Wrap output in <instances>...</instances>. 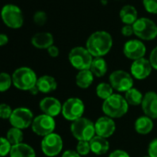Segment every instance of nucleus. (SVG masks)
Instances as JSON below:
<instances>
[{"instance_id": "c756f323", "label": "nucleus", "mask_w": 157, "mask_h": 157, "mask_svg": "<svg viewBox=\"0 0 157 157\" xmlns=\"http://www.w3.org/2000/svg\"><path fill=\"white\" fill-rule=\"evenodd\" d=\"M12 145L7 138L0 137V157H5L10 155Z\"/></svg>"}, {"instance_id": "4468645a", "label": "nucleus", "mask_w": 157, "mask_h": 157, "mask_svg": "<svg viewBox=\"0 0 157 157\" xmlns=\"http://www.w3.org/2000/svg\"><path fill=\"white\" fill-rule=\"evenodd\" d=\"M151 70H152V67L149 59H146L145 57L133 61L130 66L131 76L139 81L147 78L151 75Z\"/></svg>"}, {"instance_id": "5701e85b", "label": "nucleus", "mask_w": 157, "mask_h": 157, "mask_svg": "<svg viewBox=\"0 0 157 157\" xmlns=\"http://www.w3.org/2000/svg\"><path fill=\"white\" fill-rule=\"evenodd\" d=\"M134 128L137 133H139L140 135H147L153 128L152 119L145 115L141 116L136 119V121L134 123Z\"/></svg>"}, {"instance_id": "6e6552de", "label": "nucleus", "mask_w": 157, "mask_h": 157, "mask_svg": "<svg viewBox=\"0 0 157 157\" xmlns=\"http://www.w3.org/2000/svg\"><path fill=\"white\" fill-rule=\"evenodd\" d=\"M85 111V105L82 100L77 97H71L62 105V115L68 121H75L82 117Z\"/></svg>"}, {"instance_id": "a878e982", "label": "nucleus", "mask_w": 157, "mask_h": 157, "mask_svg": "<svg viewBox=\"0 0 157 157\" xmlns=\"http://www.w3.org/2000/svg\"><path fill=\"white\" fill-rule=\"evenodd\" d=\"M143 94L136 88H131L128 92L125 93V99L129 105H140L143 100Z\"/></svg>"}, {"instance_id": "a19ab883", "label": "nucleus", "mask_w": 157, "mask_h": 157, "mask_svg": "<svg viewBox=\"0 0 157 157\" xmlns=\"http://www.w3.org/2000/svg\"><path fill=\"white\" fill-rule=\"evenodd\" d=\"M9 43V37L7 34L0 33V47L6 45Z\"/></svg>"}, {"instance_id": "e433bc0d", "label": "nucleus", "mask_w": 157, "mask_h": 157, "mask_svg": "<svg viewBox=\"0 0 157 157\" xmlns=\"http://www.w3.org/2000/svg\"><path fill=\"white\" fill-rule=\"evenodd\" d=\"M121 33L126 36V37H129L134 33V30H133V26L132 25H124L121 29Z\"/></svg>"}, {"instance_id": "2eb2a0df", "label": "nucleus", "mask_w": 157, "mask_h": 157, "mask_svg": "<svg viewBox=\"0 0 157 157\" xmlns=\"http://www.w3.org/2000/svg\"><path fill=\"white\" fill-rule=\"evenodd\" d=\"M95 134L103 138L111 137L116 131V123L113 118L104 116L99 117L94 123Z\"/></svg>"}, {"instance_id": "c85d7f7f", "label": "nucleus", "mask_w": 157, "mask_h": 157, "mask_svg": "<svg viewBox=\"0 0 157 157\" xmlns=\"http://www.w3.org/2000/svg\"><path fill=\"white\" fill-rule=\"evenodd\" d=\"M13 84L12 76L7 72L0 73V93H5L9 91Z\"/></svg>"}, {"instance_id": "423d86ee", "label": "nucleus", "mask_w": 157, "mask_h": 157, "mask_svg": "<svg viewBox=\"0 0 157 157\" xmlns=\"http://www.w3.org/2000/svg\"><path fill=\"white\" fill-rule=\"evenodd\" d=\"M1 19L3 22L11 29H20L22 27L24 18L21 10L14 4H7L1 10Z\"/></svg>"}, {"instance_id": "7ed1b4c3", "label": "nucleus", "mask_w": 157, "mask_h": 157, "mask_svg": "<svg viewBox=\"0 0 157 157\" xmlns=\"http://www.w3.org/2000/svg\"><path fill=\"white\" fill-rule=\"evenodd\" d=\"M38 78L34 70L28 67L17 68L12 74L13 85L21 91H31L36 86Z\"/></svg>"}, {"instance_id": "1a4fd4ad", "label": "nucleus", "mask_w": 157, "mask_h": 157, "mask_svg": "<svg viewBox=\"0 0 157 157\" xmlns=\"http://www.w3.org/2000/svg\"><path fill=\"white\" fill-rule=\"evenodd\" d=\"M109 83L114 90L126 93L133 88V77L125 70H115L109 76Z\"/></svg>"}, {"instance_id": "412c9836", "label": "nucleus", "mask_w": 157, "mask_h": 157, "mask_svg": "<svg viewBox=\"0 0 157 157\" xmlns=\"http://www.w3.org/2000/svg\"><path fill=\"white\" fill-rule=\"evenodd\" d=\"M10 157H36V153L31 145L21 142L11 147Z\"/></svg>"}, {"instance_id": "f8f14e48", "label": "nucleus", "mask_w": 157, "mask_h": 157, "mask_svg": "<svg viewBox=\"0 0 157 157\" xmlns=\"http://www.w3.org/2000/svg\"><path fill=\"white\" fill-rule=\"evenodd\" d=\"M41 148L44 155L47 157H55L58 155L63 149V140L60 135L56 133H51L44 137Z\"/></svg>"}, {"instance_id": "37998d69", "label": "nucleus", "mask_w": 157, "mask_h": 157, "mask_svg": "<svg viewBox=\"0 0 157 157\" xmlns=\"http://www.w3.org/2000/svg\"><path fill=\"white\" fill-rule=\"evenodd\" d=\"M144 157H150V156H149V155H148V156H144Z\"/></svg>"}, {"instance_id": "2f4dec72", "label": "nucleus", "mask_w": 157, "mask_h": 157, "mask_svg": "<svg viewBox=\"0 0 157 157\" xmlns=\"http://www.w3.org/2000/svg\"><path fill=\"white\" fill-rule=\"evenodd\" d=\"M145 10L151 14H157V0H142Z\"/></svg>"}, {"instance_id": "ddd939ff", "label": "nucleus", "mask_w": 157, "mask_h": 157, "mask_svg": "<svg viewBox=\"0 0 157 157\" xmlns=\"http://www.w3.org/2000/svg\"><path fill=\"white\" fill-rule=\"evenodd\" d=\"M123 54L127 58L135 61L144 57L146 54V46L141 40L132 39L125 43Z\"/></svg>"}, {"instance_id": "20e7f679", "label": "nucleus", "mask_w": 157, "mask_h": 157, "mask_svg": "<svg viewBox=\"0 0 157 157\" xmlns=\"http://www.w3.org/2000/svg\"><path fill=\"white\" fill-rule=\"evenodd\" d=\"M70 131L72 136L78 141H90L96 135L94 123L89 118L83 117L72 122Z\"/></svg>"}, {"instance_id": "39448f33", "label": "nucleus", "mask_w": 157, "mask_h": 157, "mask_svg": "<svg viewBox=\"0 0 157 157\" xmlns=\"http://www.w3.org/2000/svg\"><path fill=\"white\" fill-rule=\"evenodd\" d=\"M68 60L74 68L81 71L90 69L94 56L90 54L86 47L76 46L70 50L68 54Z\"/></svg>"}, {"instance_id": "a211bd4d", "label": "nucleus", "mask_w": 157, "mask_h": 157, "mask_svg": "<svg viewBox=\"0 0 157 157\" xmlns=\"http://www.w3.org/2000/svg\"><path fill=\"white\" fill-rule=\"evenodd\" d=\"M32 44L38 49H48L54 44V37L50 33H37L32 37Z\"/></svg>"}, {"instance_id": "4c0bfd02", "label": "nucleus", "mask_w": 157, "mask_h": 157, "mask_svg": "<svg viewBox=\"0 0 157 157\" xmlns=\"http://www.w3.org/2000/svg\"><path fill=\"white\" fill-rule=\"evenodd\" d=\"M108 157H130L129 154L126 151H123V150H115L113 151Z\"/></svg>"}, {"instance_id": "9b49d317", "label": "nucleus", "mask_w": 157, "mask_h": 157, "mask_svg": "<svg viewBox=\"0 0 157 157\" xmlns=\"http://www.w3.org/2000/svg\"><path fill=\"white\" fill-rule=\"evenodd\" d=\"M31 127L36 135L45 137L51 133H54L56 128V121L54 117L42 114L34 117Z\"/></svg>"}, {"instance_id": "c9c22d12", "label": "nucleus", "mask_w": 157, "mask_h": 157, "mask_svg": "<svg viewBox=\"0 0 157 157\" xmlns=\"http://www.w3.org/2000/svg\"><path fill=\"white\" fill-rule=\"evenodd\" d=\"M149 61L153 69H156L157 70V46L154 47L151 54H150V58H149Z\"/></svg>"}, {"instance_id": "473e14b6", "label": "nucleus", "mask_w": 157, "mask_h": 157, "mask_svg": "<svg viewBox=\"0 0 157 157\" xmlns=\"http://www.w3.org/2000/svg\"><path fill=\"white\" fill-rule=\"evenodd\" d=\"M47 21V15L44 11H42V10H39V11H36L33 15V21L36 25L38 26H43L45 24Z\"/></svg>"}, {"instance_id": "72a5a7b5", "label": "nucleus", "mask_w": 157, "mask_h": 157, "mask_svg": "<svg viewBox=\"0 0 157 157\" xmlns=\"http://www.w3.org/2000/svg\"><path fill=\"white\" fill-rule=\"evenodd\" d=\"M13 110L8 104H0V118L10 119Z\"/></svg>"}, {"instance_id": "cd10ccee", "label": "nucleus", "mask_w": 157, "mask_h": 157, "mask_svg": "<svg viewBox=\"0 0 157 157\" xmlns=\"http://www.w3.org/2000/svg\"><path fill=\"white\" fill-rule=\"evenodd\" d=\"M114 89L110 85V83L107 82H101L96 87V94L100 99H103L104 101L109 98L113 94Z\"/></svg>"}, {"instance_id": "7c9ffc66", "label": "nucleus", "mask_w": 157, "mask_h": 157, "mask_svg": "<svg viewBox=\"0 0 157 157\" xmlns=\"http://www.w3.org/2000/svg\"><path fill=\"white\" fill-rule=\"evenodd\" d=\"M76 151L81 156H84V155L89 154L91 151L90 141H86V140L78 141L77 144V147H76Z\"/></svg>"}, {"instance_id": "f03ea898", "label": "nucleus", "mask_w": 157, "mask_h": 157, "mask_svg": "<svg viewBox=\"0 0 157 157\" xmlns=\"http://www.w3.org/2000/svg\"><path fill=\"white\" fill-rule=\"evenodd\" d=\"M128 104L125 97L118 94H113L109 98L104 101L102 110L105 116L111 118H119L125 116L128 111Z\"/></svg>"}, {"instance_id": "4be33fe9", "label": "nucleus", "mask_w": 157, "mask_h": 157, "mask_svg": "<svg viewBox=\"0 0 157 157\" xmlns=\"http://www.w3.org/2000/svg\"><path fill=\"white\" fill-rule=\"evenodd\" d=\"M119 17L125 25H133L139 19L136 8L131 5L124 6L119 11Z\"/></svg>"}, {"instance_id": "9d476101", "label": "nucleus", "mask_w": 157, "mask_h": 157, "mask_svg": "<svg viewBox=\"0 0 157 157\" xmlns=\"http://www.w3.org/2000/svg\"><path fill=\"white\" fill-rule=\"evenodd\" d=\"M33 119L34 117L32 110L27 107H18L13 109L9 120L12 127L22 130L31 127Z\"/></svg>"}, {"instance_id": "58836bf2", "label": "nucleus", "mask_w": 157, "mask_h": 157, "mask_svg": "<svg viewBox=\"0 0 157 157\" xmlns=\"http://www.w3.org/2000/svg\"><path fill=\"white\" fill-rule=\"evenodd\" d=\"M47 52H48V55L51 57H56L59 55V49H58V47L56 46V45H54V44L47 49Z\"/></svg>"}, {"instance_id": "f704fd0d", "label": "nucleus", "mask_w": 157, "mask_h": 157, "mask_svg": "<svg viewBox=\"0 0 157 157\" xmlns=\"http://www.w3.org/2000/svg\"><path fill=\"white\" fill-rule=\"evenodd\" d=\"M148 154L150 157H157V138L150 142L148 146Z\"/></svg>"}, {"instance_id": "f3484780", "label": "nucleus", "mask_w": 157, "mask_h": 157, "mask_svg": "<svg viewBox=\"0 0 157 157\" xmlns=\"http://www.w3.org/2000/svg\"><path fill=\"white\" fill-rule=\"evenodd\" d=\"M141 108L145 116L151 119L157 118V94L148 92L144 94L141 103Z\"/></svg>"}, {"instance_id": "0eeeda50", "label": "nucleus", "mask_w": 157, "mask_h": 157, "mask_svg": "<svg viewBox=\"0 0 157 157\" xmlns=\"http://www.w3.org/2000/svg\"><path fill=\"white\" fill-rule=\"evenodd\" d=\"M134 34L144 41H151L157 37V25L148 18H140L132 25Z\"/></svg>"}, {"instance_id": "b1692460", "label": "nucleus", "mask_w": 157, "mask_h": 157, "mask_svg": "<svg viewBox=\"0 0 157 157\" xmlns=\"http://www.w3.org/2000/svg\"><path fill=\"white\" fill-rule=\"evenodd\" d=\"M94 80V76L90 69L78 71L75 78L77 86L82 89L89 88L93 84Z\"/></svg>"}, {"instance_id": "ea45409f", "label": "nucleus", "mask_w": 157, "mask_h": 157, "mask_svg": "<svg viewBox=\"0 0 157 157\" xmlns=\"http://www.w3.org/2000/svg\"><path fill=\"white\" fill-rule=\"evenodd\" d=\"M61 157H82L80 154H78L76 151H73V150H67V151H65L62 154Z\"/></svg>"}, {"instance_id": "79ce46f5", "label": "nucleus", "mask_w": 157, "mask_h": 157, "mask_svg": "<svg viewBox=\"0 0 157 157\" xmlns=\"http://www.w3.org/2000/svg\"><path fill=\"white\" fill-rule=\"evenodd\" d=\"M30 93H31L32 94H37L39 93V90H38V88H37V87L35 86L34 88H33V89H32V90L30 91Z\"/></svg>"}, {"instance_id": "dca6fc26", "label": "nucleus", "mask_w": 157, "mask_h": 157, "mask_svg": "<svg viewBox=\"0 0 157 157\" xmlns=\"http://www.w3.org/2000/svg\"><path fill=\"white\" fill-rule=\"evenodd\" d=\"M40 109L43 114L55 117L62 112V104L55 97H44L39 104Z\"/></svg>"}, {"instance_id": "393cba45", "label": "nucleus", "mask_w": 157, "mask_h": 157, "mask_svg": "<svg viewBox=\"0 0 157 157\" xmlns=\"http://www.w3.org/2000/svg\"><path fill=\"white\" fill-rule=\"evenodd\" d=\"M107 63L103 57H94L90 70L97 78L104 77L107 72Z\"/></svg>"}, {"instance_id": "f257e3e1", "label": "nucleus", "mask_w": 157, "mask_h": 157, "mask_svg": "<svg viewBox=\"0 0 157 157\" xmlns=\"http://www.w3.org/2000/svg\"><path fill=\"white\" fill-rule=\"evenodd\" d=\"M113 46L111 34L105 31H97L90 35L86 42V48L94 57H103Z\"/></svg>"}, {"instance_id": "aec40b11", "label": "nucleus", "mask_w": 157, "mask_h": 157, "mask_svg": "<svg viewBox=\"0 0 157 157\" xmlns=\"http://www.w3.org/2000/svg\"><path fill=\"white\" fill-rule=\"evenodd\" d=\"M90 146H91V151H93L94 154L103 155L108 151L110 144L107 139L95 135L90 140Z\"/></svg>"}, {"instance_id": "bb28decb", "label": "nucleus", "mask_w": 157, "mask_h": 157, "mask_svg": "<svg viewBox=\"0 0 157 157\" xmlns=\"http://www.w3.org/2000/svg\"><path fill=\"white\" fill-rule=\"evenodd\" d=\"M8 140L10 142V144L13 145H17L22 142L23 140V132L21 129L17 128H10L8 132H7V137Z\"/></svg>"}, {"instance_id": "6ab92c4d", "label": "nucleus", "mask_w": 157, "mask_h": 157, "mask_svg": "<svg viewBox=\"0 0 157 157\" xmlns=\"http://www.w3.org/2000/svg\"><path fill=\"white\" fill-rule=\"evenodd\" d=\"M36 87L38 88L40 93L50 94L56 90L57 82L54 77L49 76V75H44V76L38 78Z\"/></svg>"}]
</instances>
